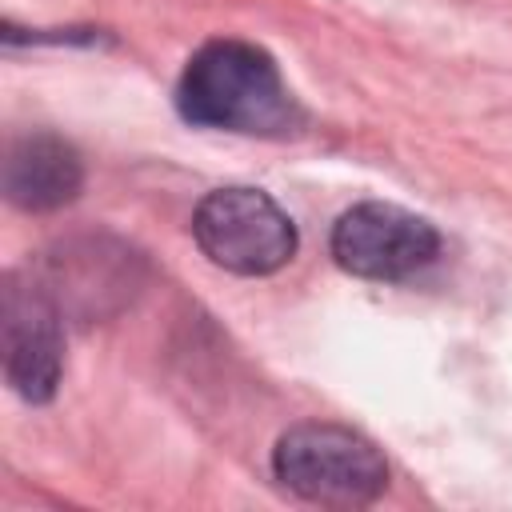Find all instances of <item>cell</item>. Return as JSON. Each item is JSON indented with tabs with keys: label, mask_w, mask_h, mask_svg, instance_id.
I'll return each instance as SVG.
<instances>
[{
	"label": "cell",
	"mask_w": 512,
	"mask_h": 512,
	"mask_svg": "<svg viewBox=\"0 0 512 512\" xmlns=\"http://www.w3.org/2000/svg\"><path fill=\"white\" fill-rule=\"evenodd\" d=\"M4 372L8 384L40 404L56 392L60 368H64V340H60V308L44 284L32 276H8L4 280Z\"/></svg>",
	"instance_id": "cell-5"
},
{
	"label": "cell",
	"mask_w": 512,
	"mask_h": 512,
	"mask_svg": "<svg viewBox=\"0 0 512 512\" xmlns=\"http://www.w3.org/2000/svg\"><path fill=\"white\" fill-rule=\"evenodd\" d=\"M176 104L200 128L244 136H280L300 120L276 60L244 40L204 44L180 76Z\"/></svg>",
	"instance_id": "cell-1"
},
{
	"label": "cell",
	"mask_w": 512,
	"mask_h": 512,
	"mask_svg": "<svg viewBox=\"0 0 512 512\" xmlns=\"http://www.w3.org/2000/svg\"><path fill=\"white\" fill-rule=\"evenodd\" d=\"M436 228L396 204H356L332 228V256L344 272L364 280H408L436 260Z\"/></svg>",
	"instance_id": "cell-4"
},
{
	"label": "cell",
	"mask_w": 512,
	"mask_h": 512,
	"mask_svg": "<svg viewBox=\"0 0 512 512\" xmlns=\"http://www.w3.org/2000/svg\"><path fill=\"white\" fill-rule=\"evenodd\" d=\"M80 180H84V168L76 148L52 132H32L12 140L4 156V192L12 204L32 212L68 204L80 192Z\"/></svg>",
	"instance_id": "cell-6"
},
{
	"label": "cell",
	"mask_w": 512,
	"mask_h": 512,
	"mask_svg": "<svg viewBox=\"0 0 512 512\" xmlns=\"http://www.w3.org/2000/svg\"><path fill=\"white\" fill-rule=\"evenodd\" d=\"M276 480L300 500L324 508H360L388 488V464L376 444L344 424H296L276 440Z\"/></svg>",
	"instance_id": "cell-2"
},
{
	"label": "cell",
	"mask_w": 512,
	"mask_h": 512,
	"mask_svg": "<svg viewBox=\"0 0 512 512\" xmlns=\"http://www.w3.org/2000/svg\"><path fill=\"white\" fill-rule=\"evenodd\" d=\"M192 236L212 264L236 276H268L296 252V228L288 212L260 188L208 192L192 216Z\"/></svg>",
	"instance_id": "cell-3"
}]
</instances>
